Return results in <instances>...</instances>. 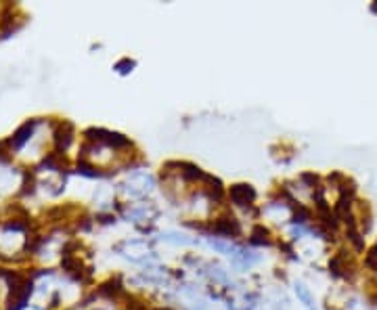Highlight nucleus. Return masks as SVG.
I'll return each instance as SVG.
<instances>
[{
  "mask_svg": "<svg viewBox=\"0 0 377 310\" xmlns=\"http://www.w3.org/2000/svg\"><path fill=\"white\" fill-rule=\"evenodd\" d=\"M161 239L163 241H170V243H191L193 241L187 235H181V232H163Z\"/></svg>",
  "mask_w": 377,
  "mask_h": 310,
  "instance_id": "4",
  "label": "nucleus"
},
{
  "mask_svg": "<svg viewBox=\"0 0 377 310\" xmlns=\"http://www.w3.org/2000/svg\"><path fill=\"white\" fill-rule=\"evenodd\" d=\"M231 200L241 208L251 206L256 200V191L251 189L249 184H235V187H231Z\"/></svg>",
  "mask_w": 377,
  "mask_h": 310,
  "instance_id": "1",
  "label": "nucleus"
},
{
  "mask_svg": "<svg viewBox=\"0 0 377 310\" xmlns=\"http://www.w3.org/2000/svg\"><path fill=\"white\" fill-rule=\"evenodd\" d=\"M371 300H373V302H375V304H377V289H375V291H373V296H371Z\"/></svg>",
  "mask_w": 377,
  "mask_h": 310,
  "instance_id": "5",
  "label": "nucleus"
},
{
  "mask_svg": "<svg viewBox=\"0 0 377 310\" xmlns=\"http://www.w3.org/2000/svg\"><path fill=\"white\" fill-rule=\"evenodd\" d=\"M296 294H298V298L304 302V306H306V308L315 310V300H312L310 291L306 289V285H302V283H296Z\"/></svg>",
  "mask_w": 377,
  "mask_h": 310,
  "instance_id": "3",
  "label": "nucleus"
},
{
  "mask_svg": "<svg viewBox=\"0 0 377 310\" xmlns=\"http://www.w3.org/2000/svg\"><path fill=\"white\" fill-rule=\"evenodd\" d=\"M249 243L251 246H271L273 243L271 232L264 226H256L254 232H251V237H249Z\"/></svg>",
  "mask_w": 377,
  "mask_h": 310,
  "instance_id": "2",
  "label": "nucleus"
}]
</instances>
